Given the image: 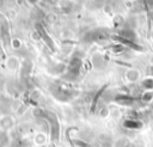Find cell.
<instances>
[{
	"mask_svg": "<svg viewBox=\"0 0 153 147\" xmlns=\"http://www.w3.org/2000/svg\"><path fill=\"white\" fill-rule=\"evenodd\" d=\"M128 141L124 140V139H118L115 143H114V147H127L128 146Z\"/></svg>",
	"mask_w": 153,
	"mask_h": 147,
	"instance_id": "cell-5",
	"label": "cell"
},
{
	"mask_svg": "<svg viewBox=\"0 0 153 147\" xmlns=\"http://www.w3.org/2000/svg\"><path fill=\"white\" fill-rule=\"evenodd\" d=\"M123 125L128 129H139L142 127V123L136 121V120H127L123 122Z\"/></svg>",
	"mask_w": 153,
	"mask_h": 147,
	"instance_id": "cell-2",
	"label": "cell"
},
{
	"mask_svg": "<svg viewBox=\"0 0 153 147\" xmlns=\"http://www.w3.org/2000/svg\"><path fill=\"white\" fill-rule=\"evenodd\" d=\"M33 141H35V143L37 145V146H42V145H44L45 142H47V137H45V135L44 134H37L36 136H35V139H33Z\"/></svg>",
	"mask_w": 153,
	"mask_h": 147,
	"instance_id": "cell-3",
	"label": "cell"
},
{
	"mask_svg": "<svg viewBox=\"0 0 153 147\" xmlns=\"http://www.w3.org/2000/svg\"><path fill=\"white\" fill-rule=\"evenodd\" d=\"M8 137H7V135H6V131H1L0 133V147H4L5 145H7L8 143Z\"/></svg>",
	"mask_w": 153,
	"mask_h": 147,
	"instance_id": "cell-4",
	"label": "cell"
},
{
	"mask_svg": "<svg viewBox=\"0 0 153 147\" xmlns=\"http://www.w3.org/2000/svg\"><path fill=\"white\" fill-rule=\"evenodd\" d=\"M12 127H13V120L10 116H5L0 120V128L2 129V131H6Z\"/></svg>",
	"mask_w": 153,
	"mask_h": 147,
	"instance_id": "cell-1",
	"label": "cell"
}]
</instances>
